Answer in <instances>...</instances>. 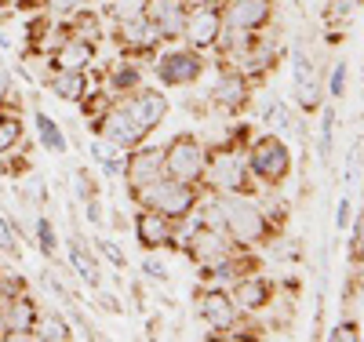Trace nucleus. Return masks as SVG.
Instances as JSON below:
<instances>
[{"instance_id":"nucleus-31","label":"nucleus","mask_w":364,"mask_h":342,"mask_svg":"<svg viewBox=\"0 0 364 342\" xmlns=\"http://www.w3.org/2000/svg\"><path fill=\"white\" fill-rule=\"evenodd\" d=\"M66 277H70V273L55 269V266H44V269H41V284H44V288H48V292H51L58 302H66V306H73V302H84V299H80V292H77V288L66 281Z\"/></svg>"},{"instance_id":"nucleus-38","label":"nucleus","mask_w":364,"mask_h":342,"mask_svg":"<svg viewBox=\"0 0 364 342\" xmlns=\"http://www.w3.org/2000/svg\"><path fill=\"white\" fill-rule=\"evenodd\" d=\"M91 247H95L99 259H106L117 273H124V269H128V255L120 252V244H117L113 237H102V233H99V237H91Z\"/></svg>"},{"instance_id":"nucleus-32","label":"nucleus","mask_w":364,"mask_h":342,"mask_svg":"<svg viewBox=\"0 0 364 342\" xmlns=\"http://www.w3.org/2000/svg\"><path fill=\"white\" fill-rule=\"evenodd\" d=\"M149 8V0H102V18L106 22H132L142 18Z\"/></svg>"},{"instance_id":"nucleus-34","label":"nucleus","mask_w":364,"mask_h":342,"mask_svg":"<svg viewBox=\"0 0 364 342\" xmlns=\"http://www.w3.org/2000/svg\"><path fill=\"white\" fill-rule=\"evenodd\" d=\"M310 80H324V77L314 66V55L302 48V44H295L291 48V84H310Z\"/></svg>"},{"instance_id":"nucleus-4","label":"nucleus","mask_w":364,"mask_h":342,"mask_svg":"<svg viewBox=\"0 0 364 342\" xmlns=\"http://www.w3.org/2000/svg\"><path fill=\"white\" fill-rule=\"evenodd\" d=\"M200 193H204V186L178 182V178H171V175H161V178H154V182H146V186L124 190V197H128L135 208H154V211L168 215V219H175V223H182L186 215L197 211Z\"/></svg>"},{"instance_id":"nucleus-23","label":"nucleus","mask_w":364,"mask_h":342,"mask_svg":"<svg viewBox=\"0 0 364 342\" xmlns=\"http://www.w3.org/2000/svg\"><path fill=\"white\" fill-rule=\"evenodd\" d=\"M33 135H37V146L48 153V157H66L70 153V135L66 128L58 124L51 113H44L41 106L33 109Z\"/></svg>"},{"instance_id":"nucleus-11","label":"nucleus","mask_w":364,"mask_h":342,"mask_svg":"<svg viewBox=\"0 0 364 342\" xmlns=\"http://www.w3.org/2000/svg\"><path fill=\"white\" fill-rule=\"evenodd\" d=\"M91 124V135L95 139H102V142H109V146H117V149H135L139 142H146V139H154V135H146L139 124H135V117L120 106L117 99L102 109V113H95L87 120Z\"/></svg>"},{"instance_id":"nucleus-26","label":"nucleus","mask_w":364,"mask_h":342,"mask_svg":"<svg viewBox=\"0 0 364 342\" xmlns=\"http://www.w3.org/2000/svg\"><path fill=\"white\" fill-rule=\"evenodd\" d=\"M336 128H339V117H336V102H324L321 106V124L314 132V146H317V161L328 168L331 164V153H336Z\"/></svg>"},{"instance_id":"nucleus-15","label":"nucleus","mask_w":364,"mask_h":342,"mask_svg":"<svg viewBox=\"0 0 364 342\" xmlns=\"http://www.w3.org/2000/svg\"><path fill=\"white\" fill-rule=\"evenodd\" d=\"M223 22L230 29H252V33H266L277 18V0H219Z\"/></svg>"},{"instance_id":"nucleus-42","label":"nucleus","mask_w":364,"mask_h":342,"mask_svg":"<svg viewBox=\"0 0 364 342\" xmlns=\"http://www.w3.org/2000/svg\"><path fill=\"white\" fill-rule=\"evenodd\" d=\"M22 292H29L26 277L15 273V269H0V302H8V299H15V295H22Z\"/></svg>"},{"instance_id":"nucleus-10","label":"nucleus","mask_w":364,"mask_h":342,"mask_svg":"<svg viewBox=\"0 0 364 342\" xmlns=\"http://www.w3.org/2000/svg\"><path fill=\"white\" fill-rule=\"evenodd\" d=\"M106 41H113L120 55L139 58V62H146V66H149V58L164 48V37L157 33V26L149 22L146 15L142 18H132V22H109Z\"/></svg>"},{"instance_id":"nucleus-28","label":"nucleus","mask_w":364,"mask_h":342,"mask_svg":"<svg viewBox=\"0 0 364 342\" xmlns=\"http://www.w3.org/2000/svg\"><path fill=\"white\" fill-rule=\"evenodd\" d=\"M33 244L44 262H55L58 252H63V240H58V226L48 211H37V223H33Z\"/></svg>"},{"instance_id":"nucleus-1","label":"nucleus","mask_w":364,"mask_h":342,"mask_svg":"<svg viewBox=\"0 0 364 342\" xmlns=\"http://www.w3.org/2000/svg\"><path fill=\"white\" fill-rule=\"evenodd\" d=\"M219 208H223V230L233 237L237 247L259 252V247L281 240V226H273L255 193H219Z\"/></svg>"},{"instance_id":"nucleus-19","label":"nucleus","mask_w":364,"mask_h":342,"mask_svg":"<svg viewBox=\"0 0 364 342\" xmlns=\"http://www.w3.org/2000/svg\"><path fill=\"white\" fill-rule=\"evenodd\" d=\"M66 262H70V277H77L87 292L102 288V259L80 230H73V237L66 240Z\"/></svg>"},{"instance_id":"nucleus-37","label":"nucleus","mask_w":364,"mask_h":342,"mask_svg":"<svg viewBox=\"0 0 364 342\" xmlns=\"http://www.w3.org/2000/svg\"><path fill=\"white\" fill-rule=\"evenodd\" d=\"M360 146H364V135H353L350 149H346V164H343V186L346 193H353L360 186Z\"/></svg>"},{"instance_id":"nucleus-3","label":"nucleus","mask_w":364,"mask_h":342,"mask_svg":"<svg viewBox=\"0 0 364 342\" xmlns=\"http://www.w3.org/2000/svg\"><path fill=\"white\" fill-rule=\"evenodd\" d=\"M204 190H211V193H259V186L248 171V161H245V146L230 142L226 135L208 142Z\"/></svg>"},{"instance_id":"nucleus-36","label":"nucleus","mask_w":364,"mask_h":342,"mask_svg":"<svg viewBox=\"0 0 364 342\" xmlns=\"http://www.w3.org/2000/svg\"><path fill=\"white\" fill-rule=\"evenodd\" d=\"M139 273H142V281H149V284H168V281H171V269H168V262L161 259V252H142Z\"/></svg>"},{"instance_id":"nucleus-8","label":"nucleus","mask_w":364,"mask_h":342,"mask_svg":"<svg viewBox=\"0 0 364 342\" xmlns=\"http://www.w3.org/2000/svg\"><path fill=\"white\" fill-rule=\"evenodd\" d=\"M193 317L208 328V338H223V331H230L233 324H240V309L230 295V288H215V284H197L193 288Z\"/></svg>"},{"instance_id":"nucleus-2","label":"nucleus","mask_w":364,"mask_h":342,"mask_svg":"<svg viewBox=\"0 0 364 342\" xmlns=\"http://www.w3.org/2000/svg\"><path fill=\"white\" fill-rule=\"evenodd\" d=\"M245 161L259 190H284L295 171V149L277 132H259L245 146Z\"/></svg>"},{"instance_id":"nucleus-27","label":"nucleus","mask_w":364,"mask_h":342,"mask_svg":"<svg viewBox=\"0 0 364 342\" xmlns=\"http://www.w3.org/2000/svg\"><path fill=\"white\" fill-rule=\"evenodd\" d=\"M33 338H41V342H73L77 331H73L66 314H58V309H41V321H37Z\"/></svg>"},{"instance_id":"nucleus-14","label":"nucleus","mask_w":364,"mask_h":342,"mask_svg":"<svg viewBox=\"0 0 364 342\" xmlns=\"http://www.w3.org/2000/svg\"><path fill=\"white\" fill-rule=\"evenodd\" d=\"M120 106H124L132 117H135V124L146 132V135H154L161 124L168 120V113H171V99H168V91L161 87V84H142V87H135L132 95H124V99H117Z\"/></svg>"},{"instance_id":"nucleus-21","label":"nucleus","mask_w":364,"mask_h":342,"mask_svg":"<svg viewBox=\"0 0 364 342\" xmlns=\"http://www.w3.org/2000/svg\"><path fill=\"white\" fill-rule=\"evenodd\" d=\"M41 87L48 91V95H55L58 102L80 106L84 95L91 91V73H87V70H51Z\"/></svg>"},{"instance_id":"nucleus-5","label":"nucleus","mask_w":364,"mask_h":342,"mask_svg":"<svg viewBox=\"0 0 364 342\" xmlns=\"http://www.w3.org/2000/svg\"><path fill=\"white\" fill-rule=\"evenodd\" d=\"M146 70L154 73V84H161L164 91L197 87L208 73V55H200L186 44H164L154 58H149Z\"/></svg>"},{"instance_id":"nucleus-18","label":"nucleus","mask_w":364,"mask_h":342,"mask_svg":"<svg viewBox=\"0 0 364 342\" xmlns=\"http://www.w3.org/2000/svg\"><path fill=\"white\" fill-rule=\"evenodd\" d=\"M252 269H262L259 255L248 252V247H237V252H230L226 259L219 262H208V266H197V284H215V288H233L245 273Z\"/></svg>"},{"instance_id":"nucleus-7","label":"nucleus","mask_w":364,"mask_h":342,"mask_svg":"<svg viewBox=\"0 0 364 342\" xmlns=\"http://www.w3.org/2000/svg\"><path fill=\"white\" fill-rule=\"evenodd\" d=\"M255 91L259 87L245 73L219 66L215 80H211V87H208V109L219 113V117H230V120L233 117H245L252 109V102H255Z\"/></svg>"},{"instance_id":"nucleus-22","label":"nucleus","mask_w":364,"mask_h":342,"mask_svg":"<svg viewBox=\"0 0 364 342\" xmlns=\"http://www.w3.org/2000/svg\"><path fill=\"white\" fill-rule=\"evenodd\" d=\"M186 0H149L146 18L157 26V33L164 37V44H178L182 26H186Z\"/></svg>"},{"instance_id":"nucleus-16","label":"nucleus","mask_w":364,"mask_h":342,"mask_svg":"<svg viewBox=\"0 0 364 342\" xmlns=\"http://www.w3.org/2000/svg\"><path fill=\"white\" fill-rule=\"evenodd\" d=\"M37 321H41V302L33 299V292L0 302V338H33Z\"/></svg>"},{"instance_id":"nucleus-13","label":"nucleus","mask_w":364,"mask_h":342,"mask_svg":"<svg viewBox=\"0 0 364 342\" xmlns=\"http://www.w3.org/2000/svg\"><path fill=\"white\" fill-rule=\"evenodd\" d=\"M277 281H273L269 273H262V269H252V273H245L240 281L230 288V295H233V302H237V309H240V317H262V314H269L273 306H277Z\"/></svg>"},{"instance_id":"nucleus-17","label":"nucleus","mask_w":364,"mask_h":342,"mask_svg":"<svg viewBox=\"0 0 364 342\" xmlns=\"http://www.w3.org/2000/svg\"><path fill=\"white\" fill-rule=\"evenodd\" d=\"M161 175H164V142L146 139L135 149H128L124 178H120V186H124V190H135V186H146V182H154Z\"/></svg>"},{"instance_id":"nucleus-9","label":"nucleus","mask_w":364,"mask_h":342,"mask_svg":"<svg viewBox=\"0 0 364 342\" xmlns=\"http://www.w3.org/2000/svg\"><path fill=\"white\" fill-rule=\"evenodd\" d=\"M223 29H226V22L219 11V0H200V4H190L178 44H186L200 55H215V48L223 41Z\"/></svg>"},{"instance_id":"nucleus-43","label":"nucleus","mask_w":364,"mask_h":342,"mask_svg":"<svg viewBox=\"0 0 364 342\" xmlns=\"http://www.w3.org/2000/svg\"><path fill=\"white\" fill-rule=\"evenodd\" d=\"M328 338L331 342H360V321L357 317H339L328 328Z\"/></svg>"},{"instance_id":"nucleus-45","label":"nucleus","mask_w":364,"mask_h":342,"mask_svg":"<svg viewBox=\"0 0 364 342\" xmlns=\"http://www.w3.org/2000/svg\"><path fill=\"white\" fill-rule=\"evenodd\" d=\"M80 208H84V219H87V226H95V230H102V226H106L102 193H99V197H87V201H80Z\"/></svg>"},{"instance_id":"nucleus-6","label":"nucleus","mask_w":364,"mask_h":342,"mask_svg":"<svg viewBox=\"0 0 364 342\" xmlns=\"http://www.w3.org/2000/svg\"><path fill=\"white\" fill-rule=\"evenodd\" d=\"M204 168H208V142L197 132H175L164 142V175L204 186Z\"/></svg>"},{"instance_id":"nucleus-33","label":"nucleus","mask_w":364,"mask_h":342,"mask_svg":"<svg viewBox=\"0 0 364 342\" xmlns=\"http://www.w3.org/2000/svg\"><path fill=\"white\" fill-rule=\"evenodd\" d=\"M346 87H350V62L346 58H336V62H331V70H328V77H324L328 102H343L346 99Z\"/></svg>"},{"instance_id":"nucleus-48","label":"nucleus","mask_w":364,"mask_h":342,"mask_svg":"<svg viewBox=\"0 0 364 342\" xmlns=\"http://www.w3.org/2000/svg\"><path fill=\"white\" fill-rule=\"evenodd\" d=\"M360 342H364V321H360Z\"/></svg>"},{"instance_id":"nucleus-24","label":"nucleus","mask_w":364,"mask_h":342,"mask_svg":"<svg viewBox=\"0 0 364 342\" xmlns=\"http://www.w3.org/2000/svg\"><path fill=\"white\" fill-rule=\"evenodd\" d=\"M87 157H91V164L102 171L106 182H120V178H124L128 149H117V146H109V142H102V139L91 135V142H87Z\"/></svg>"},{"instance_id":"nucleus-35","label":"nucleus","mask_w":364,"mask_h":342,"mask_svg":"<svg viewBox=\"0 0 364 342\" xmlns=\"http://www.w3.org/2000/svg\"><path fill=\"white\" fill-rule=\"evenodd\" d=\"M0 109H22V91L15 87V70L4 55H0Z\"/></svg>"},{"instance_id":"nucleus-49","label":"nucleus","mask_w":364,"mask_h":342,"mask_svg":"<svg viewBox=\"0 0 364 342\" xmlns=\"http://www.w3.org/2000/svg\"><path fill=\"white\" fill-rule=\"evenodd\" d=\"M0 11H8V8H4V0H0Z\"/></svg>"},{"instance_id":"nucleus-30","label":"nucleus","mask_w":364,"mask_h":342,"mask_svg":"<svg viewBox=\"0 0 364 342\" xmlns=\"http://www.w3.org/2000/svg\"><path fill=\"white\" fill-rule=\"evenodd\" d=\"M291 120H295V106H291L288 99H269V102L262 106V128H266V132L288 135Z\"/></svg>"},{"instance_id":"nucleus-41","label":"nucleus","mask_w":364,"mask_h":342,"mask_svg":"<svg viewBox=\"0 0 364 342\" xmlns=\"http://www.w3.org/2000/svg\"><path fill=\"white\" fill-rule=\"evenodd\" d=\"M99 193H102L99 178L91 175L87 168H77V171H73V197H77V201H87V197H99Z\"/></svg>"},{"instance_id":"nucleus-20","label":"nucleus","mask_w":364,"mask_h":342,"mask_svg":"<svg viewBox=\"0 0 364 342\" xmlns=\"http://www.w3.org/2000/svg\"><path fill=\"white\" fill-rule=\"evenodd\" d=\"M91 80H99L113 99H124V95H132L135 87L146 84V62L120 55V58L109 62L106 70H95V73H91Z\"/></svg>"},{"instance_id":"nucleus-25","label":"nucleus","mask_w":364,"mask_h":342,"mask_svg":"<svg viewBox=\"0 0 364 342\" xmlns=\"http://www.w3.org/2000/svg\"><path fill=\"white\" fill-rule=\"evenodd\" d=\"M29 146V128L22 120V109H0V161Z\"/></svg>"},{"instance_id":"nucleus-46","label":"nucleus","mask_w":364,"mask_h":342,"mask_svg":"<svg viewBox=\"0 0 364 342\" xmlns=\"http://www.w3.org/2000/svg\"><path fill=\"white\" fill-rule=\"evenodd\" d=\"M350 223H353V197L343 193V197L336 201V233H346Z\"/></svg>"},{"instance_id":"nucleus-12","label":"nucleus","mask_w":364,"mask_h":342,"mask_svg":"<svg viewBox=\"0 0 364 342\" xmlns=\"http://www.w3.org/2000/svg\"><path fill=\"white\" fill-rule=\"evenodd\" d=\"M132 237L142 252H178V223L154 208H135Z\"/></svg>"},{"instance_id":"nucleus-40","label":"nucleus","mask_w":364,"mask_h":342,"mask_svg":"<svg viewBox=\"0 0 364 342\" xmlns=\"http://www.w3.org/2000/svg\"><path fill=\"white\" fill-rule=\"evenodd\" d=\"M95 4L99 0H41V8L55 18H70V15H77L84 8H95Z\"/></svg>"},{"instance_id":"nucleus-47","label":"nucleus","mask_w":364,"mask_h":342,"mask_svg":"<svg viewBox=\"0 0 364 342\" xmlns=\"http://www.w3.org/2000/svg\"><path fill=\"white\" fill-rule=\"evenodd\" d=\"M106 223L113 230H132V219H124V211H106Z\"/></svg>"},{"instance_id":"nucleus-44","label":"nucleus","mask_w":364,"mask_h":342,"mask_svg":"<svg viewBox=\"0 0 364 342\" xmlns=\"http://www.w3.org/2000/svg\"><path fill=\"white\" fill-rule=\"evenodd\" d=\"M95 306L102 309V314H109V317H124V314H128V306L120 302V299H117V295H113L106 284H102V288H95Z\"/></svg>"},{"instance_id":"nucleus-29","label":"nucleus","mask_w":364,"mask_h":342,"mask_svg":"<svg viewBox=\"0 0 364 342\" xmlns=\"http://www.w3.org/2000/svg\"><path fill=\"white\" fill-rule=\"evenodd\" d=\"M324 22L328 29H336V33H346V29L360 18L364 11V0H324Z\"/></svg>"},{"instance_id":"nucleus-39","label":"nucleus","mask_w":364,"mask_h":342,"mask_svg":"<svg viewBox=\"0 0 364 342\" xmlns=\"http://www.w3.org/2000/svg\"><path fill=\"white\" fill-rule=\"evenodd\" d=\"M0 255H8V259H22V240L15 237V226H11V215L0 211Z\"/></svg>"}]
</instances>
